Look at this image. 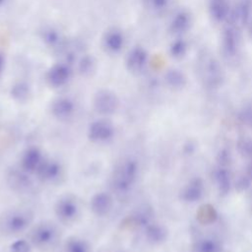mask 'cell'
<instances>
[{
  "label": "cell",
  "mask_w": 252,
  "mask_h": 252,
  "mask_svg": "<svg viewBox=\"0 0 252 252\" xmlns=\"http://www.w3.org/2000/svg\"><path fill=\"white\" fill-rule=\"evenodd\" d=\"M60 237V231L51 221H41L31 232V243L39 250L53 249Z\"/></svg>",
  "instance_id": "5"
},
{
  "label": "cell",
  "mask_w": 252,
  "mask_h": 252,
  "mask_svg": "<svg viewBox=\"0 0 252 252\" xmlns=\"http://www.w3.org/2000/svg\"><path fill=\"white\" fill-rule=\"evenodd\" d=\"M150 63V55L146 48L141 45L133 46L125 57V66L129 73L134 76L145 74Z\"/></svg>",
  "instance_id": "9"
},
{
  "label": "cell",
  "mask_w": 252,
  "mask_h": 252,
  "mask_svg": "<svg viewBox=\"0 0 252 252\" xmlns=\"http://www.w3.org/2000/svg\"><path fill=\"white\" fill-rule=\"evenodd\" d=\"M197 77L201 84L209 90H216L222 86L225 74L220 60L208 48L199 51L195 60Z\"/></svg>",
  "instance_id": "1"
},
{
  "label": "cell",
  "mask_w": 252,
  "mask_h": 252,
  "mask_svg": "<svg viewBox=\"0 0 252 252\" xmlns=\"http://www.w3.org/2000/svg\"><path fill=\"white\" fill-rule=\"evenodd\" d=\"M9 252H32V243L26 239H17L10 245Z\"/></svg>",
  "instance_id": "32"
},
{
  "label": "cell",
  "mask_w": 252,
  "mask_h": 252,
  "mask_svg": "<svg viewBox=\"0 0 252 252\" xmlns=\"http://www.w3.org/2000/svg\"><path fill=\"white\" fill-rule=\"evenodd\" d=\"M245 174L252 180V159L249 160L247 166H246V172Z\"/></svg>",
  "instance_id": "39"
},
{
  "label": "cell",
  "mask_w": 252,
  "mask_h": 252,
  "mask_svg": "<svg viewBox=\"0 0 252 252\" xmlns=\"http://www.w3.org/2000/svg\"><path fill=\"white\" fill-rule=\"evenodd\" d=\"M139 175V164L131 158H122L114 167L110 184L112 190L118 195H126L134 187Z\"/></svg>",
  "instance_id": "3"
},
{
  "label": "cell",
  "mask_w": 252,
  "mask_h": 252,
  "mask_svg": "<svg viewBox=\"0 0 252 252\" xmlns=\"http://www.w3.org/2000/svg\"><path fill=\"white\" fill-rule=\"evenodd\" d=\"M153 212L151 209L147 207H143L140 209H137L131 216H130V221L133 225L138 227H146L148 224H150L152 220Z\"/></svg>",
  "instance_id": "29"
},
{
  "label": "cell",
  "mask_w": 252,
  "mask_h": 252,
  "mask_svg": "<svg viewBox=\"0 0 252 252\" xmlns=\"http://www.w3.org/2000/svg\"><path fill=\"white\" fill-rule=\"evenodd\" d=\"M54 214L60 222L71 224L80 216V204L73 194L61 195L55 202Z\"/></svg>",
  "instance_id": "6"
},
{
  "label": "cell",
  "mask_w": 252,
  "mask_h": 252,
  "mask_svg": "<svg viewBox=\"0 0 252 252\" xmlns=\"http://www.w3.org/2000/svg\"><path fill=\"white\" fill-rule=\"evenodd\" d=\"M50 111L57 120L68 121L76 112V103L69 96H58L52 100Z\"/></svg>",
  "instance_id": "15"
},
{
  "label": "cell",
  "mask_w": 252,
  "mask_h": 252,
  "mask_svg": "<svg viewBox=\"0 0 252 252\" xmlns=\"http://www.w3.org/2000/svg\"><path fill=\"white\" fill-rule=\"evenodd\" d=\"M64 252H91V247L87 240L79 236H71L65 242Z\"/></svg>",
  "instance_id": "30"
},
{
  "label": "cell",
  "mask_w": 252,
  "mask_h": 252,
  "mask_svg": "<svg viewBox=\"0 0 252 252\" xmlns=\"http://www.w3.org/2000/svg\"><path fill=\"white\" fill-rule=\"evenodd\" d=\"M167 229L162 224L152 221L145 227V237L147 241L151 244H161L167 239Z\"/></svg>",
  "instance_id": "24"
},
{
  "label": "cell",
  "mask_w": 252,
  "mask_h": 252,
  "mask_svg": "<svg viewBox=\"0 0 252 252\" xmlns=\"http://www.w3.org/2000/svg\"><path fill=\"white\" fill-rule=\"evenodd\" d=\"M77 70L78 72L85 77L91 76L95 71V60L92 55L84 54L77 60Z\"/></svg>",
  "instance_id": "31"
},
{
  "label": "cell",
  "mask_w": 252,
  "mask_h": 252,
  "mask_svg": "<svg viewBox=\"0 0 252 252\" xmlns=\"http://www.w3.org/2000/svg\"><path fill=\"white\" fill-rule=\"evenodd\" d=\"M5 64H6V59L5 56L2 52H0V77L2 76L4 70H5Z\"/></svg>",
  "instance_id": "38"
},
{
  "label": "cell",
  "mask_w": 252,
  "mask_h": 252,
  "mask_svg": "<svg viewBox=\"0 0 252 252\" xmlns=\"http://www.w3.org/2000/svg\"><path fill=\"white\" fill-rule=\"evenodd\" d=\"M211 20L218 25L226 23L231 7L230 0H205Z\"/></svg>",
  "instance_id": "18"
},
{
  "label": "cell",
  "mask_w": 252,
  "mask_h": 252,
  "mask_svg": "<svg viewBox=\"0 0 252 252\" xmlns=\"http://www.w3.org/2000/svg\"><path fill=\"white\" fill-rule=\"evenodd\" d=\"M6 179L9 187L19 194L30 193L33 187L31 174L21 167L10 169L7 173Z\"/></svg>",
  "instance_id": "13"
},
{
  "label": "cell",
  "mask_w": 252,
  "mask_h": 252,
  "mask_svg": "<svg viewBox=\"0 0 252 252\" xmlns=\"http://www.w3.org/2000/svg\"><path fill=\"white\" fill-rule=\"evenodd\" d=\"M194 17L190 10L174 11L168 23V32L174 37H183L193 27Z\"/></svg>",
  "instance_id": "11"
},
{
  "label": "cell",
  "mask_w": 252,
  "mask_h": 252,
  "mask_svg": "<svg viewBox=\"0 0 252 252\" xmlns=\"http://www.w3.org/2000/svg\"><path fill=\"white\" fill-rule=\"evenodd\" d=\"M243 50V30L225 23L220 36V54L222 61L229 66H236Z\"/></svg>",
  "instance_id": "2"
},
{
  "label": "cell",
  "mask_w": 252,
  "mask_h": 252,
  "mask_svg": "<svg viewBox=\"0 0 252 252\" xmlns=\"http://www.w3.org/2000/svg\"><path fill=\"white\" fill-rule=\"evenodd\" d=\"M40 38L47 47L56 50L62 49L66 44L62 33L53 27L44 28L40 32Z\"/></svg>",
  "instance_id": "23"
},
{
  "label": "cell",
  "mask_w": 252,
  "mask_h": 252,
  "mask_svg": "<svg viewBox=\"0 0 252 252\" xmlns=\"http://www.w3.org/2000/svg\"><path fill=\"white\" fill-rule=\"evenodd\" d=\"M63 174L62 164L53 158H45L35 175L44 183H55Z\"/></svg>",
  "instance_id": "17"
},
{
  "label": "cell",
  "mask_w": 252,
  "mask_h": 252,
  "mask_svg": "<svg viewBox=\"0 0 252 252\" xmlns=\"http://www.w3.org/2000/svg\"><path fill=\"white\" fill-rule=\"evenodd\" d=\"M163 82L170 90L181 91L187 86L188 79L182 70L178 68H169L163 75Z\"/></svg>",
  "instance_id": "22"
},
{
  "label": "cell",
  "mask_w": 252,
  "mask_h": 252,
  "mask_svg": "<svg viewBox=\"0 0 252 252\" xmlns=\"http://www.w3.org/2000/svg\"><path fill=\"white\" fill-rule=\"evenodd\" d=\"M189 45L184 37H175L169 44L168 53L175 60H182L188 53Z\"/></svg>",
  "instance_id": "28"
},
{
  "label": "cell",
  "mask_w": 252,
  "mask_h": 252,
  "mask_svg": "<svg viewBox=\"0 0 252 252\" xmlns=\"http://www.w3.org/2000/svg\"><path fill=\"white\" fill-rule=\"evenodd\" d=\"M246 32H247V35H248V37H249V39L252 41V20H251V22L248 24V26L246 27Z\"/></svg>",
  "instance_id": "40"
},
{
  "label": "cell",
  "mask_w": 252,
  "mask_h": 252,
  "mask_svg": "<svg viewBox=\"0 0 252 252\" xmlns=\"http://www.w3.org/2000/svg\"><path fill=\"white\" fill-rule=\"evenodd\" d=\"M142 6L150 15L163 17L174 12L176 0H142Z\"/></svg>",
  "instance_id": "20"
},
{
  "label": "cell",
  "mask_w": 252,
  "mask_h": 252,
  "mask_svg": "<svg viewBox=\"0 0 252 252\" xmlns=\"http://www.w3.org/2000/svg\"><path fill=\"white\" fill-rule=\"evenodd\" d=\"M239 118L240 120L246 124L247 126L252 128V106H248L246 108H244L240 114H239Z\"/></svg>",
  "instance_id": "36"
},
{
  "label": "cell",
  "mask_w": 252,
  "mask_h": 252,
  "mask_svg": "<svg viewBox=\"0 0 252 252\" xmlns=\"http://www.w3.org/2000/svg\"><path fill=\"white\" fill-rule=\"evenodd\" d=\"M251 182H252V180L246 174H241L236 178V180L234 182V187L237 192L242 193L250 188Z\"/></svg>",
  "instance_id": "34"
},
{
  "label": "cell",
  "mask_w": 252,
  "mask_h": 252,
  "mask_svg": "<svg viewBox=\"0 0 252 252\" xmlns=\"http://www.w3.org/2000/svg\"><path fill=\"white\" fill-rule=\"evenodd\" d=\"M204 182L200 177H194L183 187L180 192V198L186 203H196L203 198Z\"/></svg>",
  "instance_id": "21"
},
{
  "label": "cell",
  "mask_w": 252,
  "mask_h": 252,
  "mask_svg": "<svg viewBox=\"0 0 252 252\" xmlns=\"http://www.w3.org/2000/svg\"><path fill=\"white\" fill-rule=\"evenodd\" d=\"M46 158L37 147H30L22 155L20 167L30 174H35Z\"/></svg>",
  "instance_id": "16"
},
{
  "label": "cell",
  "mask_w": 252,
  "mask_h": 252,
  "mask_svg": "<svg viewBox=\"0 0 252 252\" xmlns=\"http://www.w3.org/2000/svg\"><path fill=\"white\" fill-rule=\"evenodd\" d=\"M238 152L249 160L252 159V140L242 139L237 144Z\"/></svg>",
  "instance_id": "33"
},
{
  "label": "cell",
  "mask_w": 252,
  "mask_h": 252,
  "mask_svg": "<svg viewBox=\"0 0 252 252\" xmlns=\"http://www.w3.org/2000/svg\"><path fill=\"white\" fill-rule=\"evenodd\" d=\"M33 214L29 209H12L4 213L0 220V227L4 233L16 235L26 231L32 223Z\"/></svg>",
  "instance_id": "4"
},
{
  "label": "cell",
  "mask_w": 252,
  "mask_h": 252,
  "mask_svg": "<svg viewBox=\"0 0 252 252\" xmlns=\"http://www.w3.org/2000/svg\"><path fill=\"white\" fill-rule=\"evenodd\" d=\"M193 252H222V245L216 238L204 237L195 242Z\"/></svg>",
  "instance_id": "27"
},
{
  "label": "cell",
  "mask_w": 252,
  "mask_h": 252,
  "mask_svg": "<svg viewBox=\"0 0 252 252\" xmlns=\"http://www.w3.org/2000/svg\"><path fill=\"white\" fill-rule=\"evenodd\" d=\"M126 44L124 32L118 28H110L106 30L101 38V45L108 54L115 55L120 53Z\"/></svg>",
  "instance_id": "14"
},
{
  "label": "cell",
  "mask_w": 252,
  "mask_h": 252,
  "mask_svg": "<svg viewBox=\"0 0 252 252\" xmlns=\"http://www.w3.org/2000/svg\"><path fill=\"white\" fill-rule=\"evenodd\" d=\"M93 105L96 113L101 116H110L118 110L120 100L114 92L107 89H101L94 94Z\"/></svg>",
  "instance_id": "7"
},
{
  "label": "cell",
  "mask_w": 252,
  "mask_h": 252,
  "mask_svg": "<svg viewBox=\"0 0 252 252\" xmlns=\"http://www.w3.org/2000/svg\"><path fill=\"white\" fill-rule=\"evenodd\" d=\"M4 1H5V0H0V4H2Z\"/></svg>",
  "instance_id": "41"
},
{
  "label": "cell",
  "mask_w": 252,
  "mask_h": 252,
  "mask_svg": "<svg viewBox=\"0 0 252 252\" xmlns=\"http://www.w3.org/2000/svg\"><path fill=\"white\" fill-rule=\"evenodd\" d=\"M73 67L71 64L60 61L53 64L46 72V82L49 87L59 89L66 86L72 79Z\"/></svg>",
  "instance_id": "12"
},
{
  "label": "cell",
  "mask_w": 252,
  "mask_h": 252,
  "mask_svg": "<svg viewBox=\"0 0 252 252\" xmlns=\"http://www.w3.org/2000/svg\"><path fill=\"white\" fill-rule=\"evenodd\" d=\"M10 94L12 98L15 101L19 103H24L30 99L32 94V90L30 85L27 82L19 81L11 87Z\"/></svg>",
  "instance_id": "26"
},
{
  "label": "cell",
  "mask_w": 252,
  "mask_h": 252,
  "mask_svg": "<svg viewBox=\"0 0 252 252\" xmlns=\"http://www.w3.org/2000/svg\"><path fill=\"white\" fill-rule=\"evenodd\" d=\"M252 20V0H234L226 23L245 30Z\"/></svg>",
  "instance_id": "10"
},
{
  "label": "cell",
  "mask_w": 252,
  "mask_h": 252,
  "mask_svg": "<svg viewBox=\"0 0 252 252\" xmlns=\"http://www.w3.org/2000/svg\"><path fill=\"white\" fill-rule=\"evenodd\" d=\"M196 150V146L194 143L192 142H187L185 145H184V153L186 155H192Z\"/></svg>",
  "instance_id": "37"
},
{
  "label": "cell",
  "mask_w": 252,
  "mask_h": 252,
  "mask_svg": "<svg viewBox=\"0 0 252 252\" xmlns=\"http://www.w3.org/2000/svg\"><path fill=\"white\" fill-rule=\"evenodd\" d=\"M214 179L220 195L226 196L231 188L230 172L227 167L218 165V167L214 171Z\"/></svg>",
  "instance_id": "25"
},
{
  "label": "cell",
  "mask_w": 252,
  "mask_h": 252,
  "mask_svg": "<svg viewBox=\"0 0 252 252\" xmlns=\"http://www.w3.org/2000/svg\"><path fill=\"white\" fill-rule=\"evenodd\" d=\"M113 198L111 194L105 191L95 193L90 201V208L93 214L96 217H106L113 209Z\"/></svg>",
  "instance_id": "19"
},
{
  "label": "cell",
  "mask_w": 252,
  "mask_h": 252,
  "mask_svg": "<svg viewBox=\"0 0 252 252\" xmlns=\"http://www.w3.org/2000/svg\"><path fill=\"white\" fill-rule=\"evenodd\" d=\"M217 161L219 166L227 167L231 161V155L227 149H221L217 155Z\"/></svg>",
  "instance_id": "35"
},
{
  "label": "cell",
  "mask_w": 252,
  "mask_h": 252,
  "mask_svg": "<svg viewBox=\"0 0 252 252\" xmlns=\"http://www.w3.org/2000/svg\"><path fill=\"white\" fill-rule=\"evenodd\" d=\"M115 127L113 123L105 118L101 117L94 120L88 128V138L91 142L95 144H105L114 138Z\"/></svg>",
  "instance_id": "8"
}]
</instances>
